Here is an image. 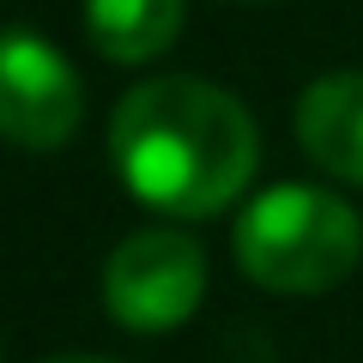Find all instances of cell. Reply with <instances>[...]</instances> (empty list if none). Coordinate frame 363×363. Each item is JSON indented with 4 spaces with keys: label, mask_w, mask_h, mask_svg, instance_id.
<instances>
[{
    "label": "cell",
    "mask_w": 363,
    "mask_h": 363,
    "mask_svg": "<svg viewBox=\"0 0 363 363\" xmlns=\"http://www.w3.org/2000/svg\"><path fill=\"white\" fill-rule=\"evenodd\" d=\"M109 157L128 194L152 212L212 218L248 188L260 164V133L230 91L188 73H164L133 85L116 104Z\"/></svg>",
    "instance_id": "6da1fadb"
},
{
    "label": "cell",
    "mask_w": 363,
    "mask_h": 363,
    "mask_svg": "<svg viewBox=\"0 0 363 363\" xmlns=\"http://www.w3.org/2000/svg\"><path fill=\"white\" fill-rule=\"evenodd\" d=\"M363 260V218L327 188L285 182L248 200L236 218V267L279 297H315L345 285Z\"/></svg>",
    "instance_id": "7a4b0ae2"
},
{
    "label": "cell",
    "mask_w": 363,
    "mask_h": 363,
    "mask_svg": "<svg viewBox=\"0 0 363 363\" xmlns=\"http://www.w3.org/2000/svg\"><path fill=\"white\" fill-rule=\"evenodd\" d=\"M206 297V255L182 230H140L104 260V303L133 333H169Z\"/></svg>",
    "instance_id": "3957f363"
},
{
    "label": "cell",
    "mask_w": 363,
    "mask_h": 363,
    "mask_svg": "<svg viewBox=\"0 0 363 363\" xmlns=\"http://www.w3.org/2000/svg\"><path fill=\"white\" fill-rule=\"evenodd\" d=\"M85 91L67 55L37 30H6L0 37V140L25 152H55L73 140Z\"/></svg>",
    "instance_id": "277c9868"
},
{
    "label": "cell",
    "mask_w": 363,
    "mask_h": 363,
    "mask_svg": "<svg viewBox=\"0 0 363 363\" xmlns=\"http://www.w3.org/2000/svg\"><path fill=\"white\" fill-rule=\"evenodd\" d=\"M297 140L309 152V164H321L327 176L363 188V67L327 73L303 91Z\"/></svg>",
    "instance_id": "5b68a950"
},
{
    "label": "cell",
    "mask_w": 363,
    "mask_h": 363,
    "mask_svg": "<svg viewBox=\"0 0 363 363\" xmlns=\"http://www.w3.org/2000/svg\"><path fill=\"white\" fill-rule=\"evenodd\" d=\"M85 30L97 43V55L140 67L176 43L182 0H85Z\"/></svg>",
    "instance_id": "8992f818"
},
{
    "label": "cell",
    "mask_w": 363,
    "mask_h": 363,
    "mask_svg": "<svg viewBox=\"0 0 363 363\" xmlns=\"http://www.w3.org/2000/svg\"><path fill=\"white\" fill-rule=\"evenodd\" d=\"M43 363H109V357H43Z\"/></svg>",
    "instance_id": "52a82bcc"
}]
</instances>
